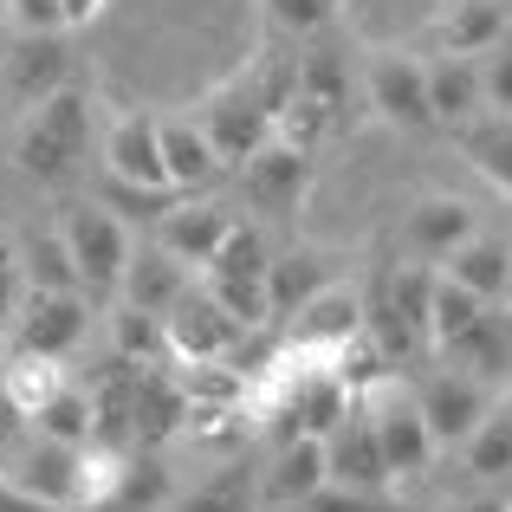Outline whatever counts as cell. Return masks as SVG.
Segmentation results:
<instances>
[{
    "mask_svg": "<svg viewBox=\"0 0 512 512\" xmlns=\"http://www.w3.org/2000/svg\"><path fill=\"white\" fill-rule=\"evenodd\" d=\"M454 150L480 169V182L500 188L512 201V117L506 111H487V117H474V124H461L454 130Z\"/></svg>",
    "mask_w": 512,
    "mask_h": 512,
    "instance_id": "cell-26",
    "label": "cell"
},
{
    "mask_svg": "<svg viewBox=\"0 0 512 512\" xmlns=\"http://www.w3.org/2000/svg\"><path fill=\"white\" fill-rule=\"evenodd\" d=\"M182 512H253V487H247V474H221V480H208V487H195L182 500Z\"/></svg>",
    "mask_w": 512,
    "mask_h": 512,
    "instance_id": "cell-38",
    "label": "cell"
},
{
    "mask_svg": "<svg viewBox=\"0 0 512 512\" xmlns=\"http://www.w3.org/2000/svg\"><path fill=\"white\" fill-rule=\"evenodd\" d=\"M467 474L480 480H506L512 474V402H493V415L467 435Z\"/></svg>",
    "mask_w": 512,
    "mask_h": 512,
    "instance_id": "cell-34",
    "label": "cell"
},
{
    "mask_svg": "<svg viewBox=\"0 0 512 512\" xmlns=\"http://www.w3.org/2000/svg\"><path fill=\"white\" fill-rule=\"evenodd\" d=\"M325 454H331V480H338V487H363V493H389L396 487V467H389L383 435H376V415H370L363 396L350 402L344 422L325 435Z\"/></svg>",
    "mask_w": 512,
    "mask_h": 512,
    "instance_id": "cell-8",
    "label": "cell"
},
{
    "mask_svg": "<svg viewBox=\"0 0 512 512\" xmlns=\"http://www.w3.org/2000/svg\"><path fill=\"white\" fill-rule=\"evenodd\" d=\"M188 292V260H175V253L156 240V247H137L130 253V266H124V292L117 299H130V305H150V312H175V299Z\"/></svg>",
    "mask_w": 512,
    "mask_h": 512,
    "instance_id": "cell-25",
    "label": "cell"
},
{
    "mask_svg": "<svg viewBox=\"0 0 512 512\" xmlns=\"http://www.w3.org/2000/svg\"><path fill=\"white\" fill-rule=\"evenodd\" d=\"M0 512H59V506H46L39 493H26L20 480H0Z\"/></svg>",
    "mask_w": 512,
    "mask_h": 512,
    "instance_id": "cell-44",
    "label": "cell"
},
{
    "mask_svg": "<svg viewBox=\"0 0 512 512\" xmlns=\"http://www.w3.org/2000/svg\"><path fill=\"white\" fill-rule=\"evenodd\" d=\"M441 357H448L454 370L480 376L487 389H506L512 383V318H506V305H487V318H480L454 350H441Z\"/></svg>",
    "mask_w": 512,
    "mask_h": 512,
    "instance_id": "cell-23",
    "label": "cell"
},
{
    "mask_svg": "<svg viewBox=\"0 0 512 512\" xmlns=\"http://www.w3.org/2000/svg\"><path fill=\"white\" fill-rule=\"evenodd\" d=\"M299 512H396L383 500V493H363V487H338V480H331L325 493H312V500H305Z\"/></svg>",
    "mask_w": 512,
    "mask_h": 512,
    "instance_id": "cell-43",
    "label": "cell"
},
{
    "mask_svg": "<svg viewBox=\"0 0 512 512\" xmlns=\"http://www.w3.org/2000/svg\"><path fill=\"white\" fill-rule=\"evenodd\" d=\"M428 98H435V124H448V130H461V124H474V117H487L480 59L435 52V59H428Z\"/></svg>",
    "mask_w": 512,
    "mask_h": 512,
    "instance_id": "cell-22",
    "label": "cell"
},
{
    "mask_svg": "<svg viewBox=\"0 0 512 512\" xmlns=\"http://www.w3.org/2000/svg\"><path fill=\"white\" fill-rule=\"evenodd\" d=\"M195 111H201V124H208V137H214V150H221L227 169L253 163V156H260L266 143L279 137L273 104L260 98V85H253L247 65H240L234 78H221V85H208V98H201Z\"/></svg>",
    "mask_w": 512,
    "mask_h": 512,
    "instance_id": "cell-2",
    "label": "cell"
},
{
    "mask_svg": "<svg viewBox=\"0 0 512 512\" xmlns=\"http://www.w3.org/2000/svg\"><path fill=\"white\" fill-rule=\"evenodd\" d=\"M240 195H247V208L266 214V221H292V214L305 208V195H312V150L273 137L253 163H240Z\"/></svg>",
    "mask_w": 512,
    "mask_h": 512,
    "instance_id": "cell-6",
    "label": "cell"
},
{
    "mask_svg": "<svg viewBox=\"0 0 512 512\" xmlns=\"http://www.w3.org/2000/svg\"><path fill=\"white\" fill-rule=\"evenodd\" d=\"M325 487H331V454H325V435L279 441L273 467H266V480H260L266 506H279V512H299L305 500H312V493H325Z\"/></svg>",
    "mask_w": 512,
    "mask_h": 512,
    "instance_id": "cell-16",
    "label": "cell"
},
{
    "mask_svg": "<svg viewBox=\"0 0 512 512\" xmlns=\"http://www.w3.org/2000/svg\"><path fill=\"white\" fill-rule=\"evenodd\" d=\"M363 331V292L357 286H325L312 305H299V312L279 325V338L292 350H312V357H338V350Z\"/></svg>",
    "mask_w": 512,
    "mask_h": 512,
    "instance_id": "cell-13",
    "label": "cell"
},
{
    "mask_svg": "<svg viewBox=\"0 0 512 512\" xmlns=\"http://www.w3.org/2000/svg\"><path fill=\"white\" fill-rule=\"evenodd\" d=\"M20 260H26V286L33 292H85V273L72 260V240L65 227H33L20 240Z\"/></svg>",
    "mask_w": 512,
    "mask_h": 512,
    "instance_id": "cell-29",
    "label": "cell"
},
{
    "mask_svg": "<svg viewBox=\"0 0 512 512\" xmlns=\"http://www.w3.org/2000/svg\"><path fill=\"white\" fill-rule=\"evenodd\" d=\"M441 273L461 279L467 292H480L487 305H500L506 299V279H512V247H506V240H493V234H474L467 247H454L448 260H441Z\"/></svg>",
    "mask_w": 512,
    "mask_h": 512,
    "instance_id": "cell-28",
    "label": "cell"
},
{
    "mask_svg": "<svg viewBox=\"0 0 512 512\" xmlns=\"http://www.w3.org/2000/svg\"><path fill=\"white\" fill-rule=\"evenodd\" d=\"M266 20L279 26V33H325L331 13H338V0H260Z\"/></svg>",
    "mask_w": 512,
    "mask_h": 512,
    "instance_id": "cell-39",
    "label": "cell"
},
{
    "mask_svg": "<svg viewBox=\"0 0 512 512\" xmlns=\"http://www.w3.org/2000/svg\"><path fill=\"white\" fill-rule=\"evenodd\" d=\"M26 260H20V240L13 234H0V331L20 318V305H26Z\"/></svg>",
    "mask_w": 512,
    "mask_h": 512,
    "instance_id": "cell-40",
    "label": "cell"
},
{
    "mask_svg": "<svg viewBox=\"0 0 512 512\" xmlns=\"http://www.w3.org/2000/svg\"><path fill=\"white\" fill-rule=\"evenodd\" d=\"M130 422H137V448H163L175 428L188 422V389L169 363H143L137 370V402H130Z\"/></svg>",
    "mask_w": 512,
    "mask_h": 512,
    "instance_id": "cell-19",
    "label": "cell"
},
{
    "mask_svg": "<svg viewBox=\"0 0 512 512\" xmlns=\"http://www.w3.org/2000/svg\"><path fill=\"white\" fill-rule=\"evenodd\" d=\"M415 402H422V415H428V428H435L441 448H467V435L493 415V389L480 383V376H467V370H435L422 389H415Z\"/></svg>",
    "mask_w": 512,
    "mask_h": 512,
    "instance_id": "cell-12",
    "label": "cell"
},
{
    "mask_svg": "<svg viewBox=\"0 0 512 512\" xmlns=\"http://www.w3.org/2000/svg\"><path fill=\"white\" fill-rule=\"evenodd\" d=\"M72 383V370H65V357H39V350H13L7 363H0V396H7V409L20 415V422H33L39 409H46L59 389Z\"/></svg>",
    "mask_w": 512,
    "mask_h": 512,
    "instance_id": "cell-24",
    "label": "cell"
},
{
    "mask_svg": "<svg viewBox=\"0 0 512 512\" xmlns=\"http://www.w3.org/2000/svg\"><path fill=\"white\" fill-rule=\"evenodd\" d=\"M506 39V7L500 0H448L428 26V46L435 52H461V59H480Z\"/></svg>",
    "mask_w": 512,
    "mask_h": 512,
    "instance_id": "cell-21",
    "label": "cell"
},
{
    "mask_svg": "<svg viewBox=\"0 0 512 512\" xmlns=\"http://www.w3.org/2000/svg\"><path fill=\"white\" fill-rule=\"evenodd\" d=\"M111 0H65V26H91Z\"/></svg>",
    "mask_w": 512,
    "mask_h": 512,
    "instance_id": "cell-45",
    "label": "cell"
},
{
    "mask_svg": "<svg viewBox=\"0 0 512 512\" xmlns=\"http://www.w3.org/2000/svg\"><path fill=\"white\" fill-rule=\"evenodd\" d=\"M474 234H480V214L467 208L461 195H415L409 208H402V253H409V260H435L441 266Z\"/></svg>",
    "mask_w": 512,
    "mask_h": 512,
    "instance_id": "cell-14",
    "label": "cell"
},
{
    "mask_svg": "<svg viewBox=\"0 0 512 512\" xmlns=\"http://www.w3.org/2000/svg\"><path fill=\"white\" fill-rule=\"evenodd\" d=\"M13 480H20L26 493H39L46 506L78 512V506H85V448H72V441H46V435H39L33 448L20 454Z\"/></svg>",
    "mask_w": 512,
    "mask_h": 512,
    "instance_id": "cell-15",
    "label": "cell"
},
{
    "mask_svg": "<svg viewBox=\"0 0 512 512\" xmlns=\"http://www.w3.org/2000/svg\"><path fill=\"white\" fill-rule=\"evenodd\" d=\"M182 188H137V182H117V175H104V208L130 214V221H163L169 208H182Z\"/></svg>",
    "mask_w": 512,
    "mask_h": 512,
    "instance_id": "cell-37",
    "label": "cell"
},
{
    "mask_svg": "<svg viewBox=\"0 0 512 512\" xmlns=\"http://www.w3.org/2000/svg\"><path fill=\"white\" fill-rule=\"evenodd\" d=\"M500 305H506V318H512V279H506V299H500Z\"/></svg>",
    "mask_w": 512,
    "mask_h": 512,
    "instance_id": "cell-47",
    "label": "cell"
},
{
    "mask_svg": "<svg viewBox=\"0 0 512 512\" xmlns=\"http://www.w3.org/2000/svg\"><path fill=\"white\" fill-rule=\"evenodd\" d=\"M227 234H234V208H227V201H201V195H188L182 208H169L163 221H156V240L188 266H208Z\"/></svg>",
    "mask_w": 512,
    "mask_h": 512,
    "instance_id": "cell-18",
    "label": "cell"
},
{
    "mask_svg": "<svg viewBox=\"0 0 512 512\" xmlns=\"http://www.w3.org/2000/svg\"><path fill=\"white\" fill-rule=\"evenodd\" d=\"M487 318V299L480 292H467L461 279H448L441 273V286H435V318H428V338H435V350H454L467 338V331Z\"/></svg>",
    "mask_w": 512,
    "mask_h": 512,
    "instance_id": "cell-33",
    "label": "cell"
},
{
    "mask_svg": "<svg viewBox=\"0 0 512 512\" xmlns=\"http://www.w3.org/2000/svg\"><path fill=\"white\" fill-rule=\"evenodd\" d=\"M325 286H338V260L325 247H286L273 253V273H266V299H273V325H286L299 305H312Z\"/></svg>",
    "mask_w": 512,
    "mask_h": 512,
    "instance_id": "cell-20",
    "label": "cell"
},
{
    "mask_svg": "<svg viewBox=\"0 0 512 512\" xmlns=\"http://www.w3.org/2000/svg\"><path fill=\"white\" fill-rule=\"evenodd\" d=\"M163 156H169V182L182 188V195H201V188H214L227 175L208 124H201V111H163Z\"/></svg>",
    "mask_w": 512,
    "mask_h": 512,
    "instance_id": "cell-17",
    "label": "cell"
},
{
    "mask_svg": "<svg viewBox=\"0 0 512 512\" xmlns=\"http://www.w3.org/2000/svg\"><path fill=\"white\" fill-rule=\"evenodd\" d=\"M65 240H72V260L78 273H85V292L91 299H117L124 292V266H130V227L117 208H104V201H78V208L59 214Z\"/></svg>",
    "mask_w": 512,
    "mask_h": 512,
    "instance_id": "cell-3",
    "label": "cell"
},
{
    "mask_svg": "<svg viewBox=\"0 0 512 512\" xmlns=\"http://www.w3.org/2000/svg\"><path fill=\"white\" fill-rule=\"evenodd\" d=\"M163 500H169V474H163V461H156V448H130L124 474H117V493L91 512H156Z\"/></svg>",
    "mask_w": 512,
    "mask_h": 512,
    "instance_id": "cell-31",
    "label": "cell"
},
{
    "mask_svg": "<svg viewBox=\"0 0 512 512\" xmlns=\"http://www.w3.org/2000/svg\"><path fill=\"white\" fill-rule=\"evenodd\" d=\"M266 273H273V247H266L260 221H234L221 253L201 266V279H214V286H266Z\"/></svg>",
    "mask_w": 512,
    "mask_h": 512,
    "instance_id": "cell-27",
    "label": "cell"
},
{
    "mask_svg": "<svg viewBox=\"0 0 512 512\" xmlns=\"http://www.w3.org/2000/svg\"><path fill=\"white\" fill-rule=\"evenodd\" d=\"M33 428H39L46 441H72V448H85V441H91V389L65 383L59 396H52L46 409L33 415Z\"/></svg>",
    "mask_w": 512,
    "mask_h": 512,
    "instance_id": "cell-36",
    "label": "cell"
},
{
    "mask_svg": "<svg viewBox=\"0 0 512 512\" xmlns=\"http://www.w3.org/2000/svg\"><path fill=\"white\" fill-rule=\"evenodd\" d=\"M104 175L137 188H175L169 182V156H163V111H117L104 130Z\"/></svg>",
    "mask_w": 512,
    "mask_h": 512,
    "instance_id": "cell-9",
    "label": "cell"
},
{
    "mask_svg": "<svg viewBox=\"0 0 512 512\" xmlns=\"http://www.w3.org/2000/svg\"><path fill=\"white\" fill-rule=\"evenodd\" d=\"M0 78H7V91L33 111L52 91L78 85V59H72V46H65V33H13L7 46H0Z\"/></svg>",
    "mask_w": 512,
    "mask_h": 512,
    "instance_id": "cell-7",
    "label": "cell"
},
{
    "mask_svg": "<svg viewBox=\"0 0 512 512\" xmlns=\"http://www.w3.org/2000/svg\"><path fill=\"white\" fill-rule=\"evenodd\" d=\"M363 98L396 130H435V98H428V59L402 46H383L363 59Z\"/></svg>",
    "mask_w": 512,
    "mask_h": 512,
    "instance_id": "cell-4",
    "label": "cell"
},
{
    "mask_svg": "<svg viewBox=\"0 0 512 512\" xmlns=\"http://www.w3.org/2000/svg\"><path fill=\"white\" fill-rule=\"evenodd\" d=\"M480 85H487V111L512 117V46H506V39L493 52H480Z\"/></svg>",
    "mask_w": 512,
    "mask_h": 512,
    "instance_id": "cell-41",
    "label": "cell"
},
{
    "mask_svg": "<svg viewBox=\"0 0 512 512\" xmlns=\"http://www.w3.org/2000/svg\"><path fill=\"white\" fill-rule=\"evenodd\" d=\"M247 338H260V331L240 325L208 286H188L182 299H175V312H169V357L175 363H221Z\"/></svg>",
    "mask_w": 512,
    "mask_h": 512,
    "instance_id": "cell-5",
    "label": "cell"
},
{
    "mask_svg": "<svg viewBox=\"0 0 512 512\" xmlns=\"http://www.w3.org/2000/svg\"><path fill=\"white\" fill-rule=\"evenodd\" d=\"M331 370L344 376V389H350V396H376L383 383H396V363H389V350L370 338V325H363L357 338H350V344L338 350V357H331Z\"/></svg>",
    "mask_w": 512,
    "mask_h": 512,
    "instance_id": "cell-35",
    "label": "cell"
},
{
    "mask_svg": "<svg viewBox=\"0 0 512 512\" xmlns=\"http://www.w3.org/2000/svg\"><path fill=\"white\" fill-rule=\"evenodd\" d=\"M299 91L318 98L338 124H350V59H344V52H331V46L305 52V59H299Z\"/></svg>",
    "mask_w": 512,
    "mask_h": 512,
    "instance_id": "cell-32",
    "label": "cell"
},
{
    "mask_svg": "<svg viewBox=\"0 0 512 512\" xmlns=\"http://www.w3.org/2000/svg\"><path fill=\"white\" fill-rule=\"evenodd\" d=\"M467 512H512V500H500V493H487V500H474Z\"/></svg>",
    "mask_w": 512,
    "mask_h": 512,
    "instance_id": "cell-46",
    "label": "cell"
},
{
    "mask_svg": "<svg viewBox=\"0 0 512 512\" xmlns=\"http://www.w3.org/2000/svg\"><path fill=\"white\" fill-rule=\"evenodd\" d=\"M85 331H91V292H26L20 318H13V350L72 357Z\"/></svg>",
    "mask_w": 512,
    "mask_h": 512,
    "instance_id": "cell-10",
    "label": "cell"
},
{
    "mask_svg": "<svg viewBox=\"0 0 512 512\" xmlns=\"http://www.w3.org/2000/svg\"><path fill=\"white\" fill-rule=\"evenodd\" d=\"M91 137H98V104H91L85 85H65L26 111L20 137H13V163H20V175L59 188L91 163Z\"/></svg>",
    "mask_w": 512,
    "mask_h": 512,
    "instance_id": "cell-1",
    "label": "cell"
},
{
    "mask_svg": "<svg viewBox=\"0 0 512 512\" xmlns=\"http://www.w3.org/2000/svg\"><path fill=\"white\" fill-rule=\"evenodd\" d=\"M13 33H65V0H0Z\"/></svg>",
    "mask_w": 512,
    "mask_h": 512,
    "instance_id": "cell-42",
    "label": "cell"
},
{
    "mask_svg": "<svg viewBox=\"0 0 512 512\" xmlns=\"http://www.w3.org/2000/svg\"><path fill=\"white\" fill-rule=\"evenodd\" d=\"M363 402H370V415H376V435H383V454H389V467H396V480L428 474V461H435L441 441H435V428H428L422 402H415L409 389H396V383H383Z\"/></svg>",
    "mask_w": 512,
    "mask_h": 512,
    "instance_id": "cell-11",
    "label": "cell"
},
{
    "mask_svg": "<svg viewBox=\"0 0 512 512\" xmlns=\"http://www.w3.org/2000/svg\"><path fill=\"white\" fill-rule=\"evenodd\" d=\"M111 357H124V363H169V318L150 312V305L117 299V312H111Z\"/></svg>",
    "mask_w": 512,
    "mask_h": 512,
    "instance_id": "cell-30",
    "label": "cell"
}]
</instances>
